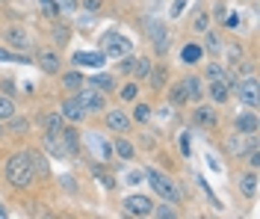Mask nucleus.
<instances>
[{"instance_id": "obj_1", "label": "nucleus", "mask_w": 260, "mask_h": 219, "mask_svg": "<svg viewBox=\"0 0 260 219\" xmlns=\"http://www.w3.org/2000/svg\"><path fill=\"white\" fill-rule=\"evenodd\" d=\"M6 181L15 190H30L36 184V166L30 151H15L6 160Z\"/></svg>"}, {"instance_id": "obj_2", "label": "nucleus", "mask_w": 260, "mask_h": 219, "mask_svg": "<svg viewBox=\"0 0 260 219\" xmlns=\"http://www.w3.org/2000/svg\"><path fill=\"white\" fill-rule=\"evenodd\" d=\"M142 175H145V181L151 184V190H154L157 196H162L166 202H172V204H180V202H183V193L178 190V184H175L169 175L157 172L154 166H145V169H142Z\"/></svg>"}, {"instance_id": "obj_3", "label": "nucleus", "mask_w": 260, "mask_h": 219, "mask_svg": "<svg viewBox=\"0 0 260 219\" xmlns=\"http://www.w3.org/2000/svg\"><path fill=\"white\" fill-rule=\"evenodd\" d=\"M74 98H77V101H80V107L83 110H86V116H89V113H104V110H107V98H104V92H98L95 86H92V89H77V92H74Z\"/></svg>"}, {"instance_id": "obj_4", "label": "nucleus", "mask_w": 260, "mask_h": 219, "mask_svg": "<svg viewBox=\"0 0 260 219\" xmlns=\"http://www.w3.org/2000/svg\"><path fill=\"white\" fill-rule=\"evenodd\" d=\"M231 95H237L240 104L251 107V110H257V104H260V92H257V80H254V77H248V80H237V86L231 89Z\"/></svg>"}, {"instance_id": "obj_5", "label": "nucleus", "mask_w": 260, "mask_h": 219, "mask_svg": "<svg viewBox=\"0 0 260 219\" xmlns=\"http://www.w3.org/2000/svg\"><path fill=\"white\" fill-rule=\"evenodd\" d=\"M225 148L231 157H243V154H248L251 148H257V139H254V134H237L234 136H228L225 139Z\"/></svg>"}, {"instance_id": "obj_6", "label": "nucleus", "mask_w": 260, "mask_h": 219, "mask_svg": "<svg viewBox=\"0 0 260 219\" xmlns=\"http://www.w3.org/2000/svg\"><path fill=\"white\" fill-rule=\"evenodd\" d=\"M133 51V42L130 39H124V36H104V53L107 56H113V59H121V56H127V53Z\"/></svg>"}, {"instance_id": "obj_7", "label": "nucleus", "mask_w": 260, "mask_h": 219, "mask_svg": "<svg viewBox=\"0 0 260 219\" xmlns=\"http://www.w3.org/2000/svg\"><path fill=\"white\" fill-rule=\"evenodd\" d=\"M148 36L154 39V51L160 53H169L172 48V39H169V27L162 24V21H148Z\"/></svg>"}, {"instance_id": "obj_8", "label": "nucleus", "mask_w": 260, "mask_h": 219, "mask_svg": "<svg viewBox=\"0 0 260 219\" xmlns=\"http://www.w3.org/2000/svg\"><path fill=\"white\" fill-rule=\"evenodd\" d=\"M121 207H124V213L127 216H151V210H154V202L148 199V196H127L124 202H121Z\"/></svg>"}, {"instance_id": "obj_9", "label": "nucleus", "mask_w": 260, "mask_h": 219, "mask_svg": "<svg viewBox=\"0 0 260 219\" xmlns=\"http://www.w3.org/2000/svg\"><path fill=\"white\" fill-rule=\"evenodd\" d=\"M3 42H6L9 48H15V51H30V48H32L30 33H27L24 27H18V24H12V27H6V30H3Z\"/></svg>"}, {"instance_id": "obj_10", "label": "nucleus", "mask_w": 260, "mask_h": 219, "mask_svg": "<svg viewBox=\"0 0 260 219\" xmlns=\"http://www.w3.org/2000/svg\"><path fill=\"white\" fill-rule=\"evenodd\" d=\"M107 113V128L113 131V134H127L130 131V124H133V118L118 107V110H104Z\"/></svg>"}, {"instance_id": "obj_11", "label": "nucleus", "mask_w": 260, "mask_h": 219, "mask_svg": "<svg viewBox=\"0 0 260 219\" xmlns=\"http://www.w3.org/2000/svg\"><path fill=\"white\" fill-rule=\"evenodd\" d=\"M36 66L42 68V71H48V74H59V66H62V59H59V53L45 48V51L36 53Z\"/></svg>"}, {"instance_id": "obj_12", "label": "nucleus", "mask_w": 260, "mask_h": 219, "mask_svg": "<svg viewBox=\"0 0 260 219\" xmlns=\"http://www.w3.org/2000/svg\"><path fill=\"white\" fill-rule=\"evenodd\" d=\"M192 121L198 128H216L219 124V113H216V107H195Z\"/></svg>"}, {"instance_id": "obj_13", "label": "nucleus", "mask_w": 260, "mask_h": 219, "mask_svg": "<svg viewBox=\"0 0 260 219\" xmlns=\"http://www.w3.org/2000/svg\"><path fill=\"white\" fill-rule=\"evenodd\" d=\"M59 142H62L65 157L68 154H77L80 151V134H77V128H62L59 131Z\"/></svg>"}, {"instance_id": "obj_14", "label": "nucleus", "mask_w": 260, "mask_h": 219, "mask_svg": "<svg viewBox=\"0 0 260 219\" xmlns=\"http://www.w3.org/2000/svg\"><path fill=\"white\" fill-rule=\"evenodd\" d=\"M59 113H62V118L74 121V124H80L83 118H86V110L80 107V101H77V98H65V101H62V110H59Z\"/></svg>"}, {"instance_id": "obj_15", "label": "nucleus", "mask_w": 260, "mask_h": 219, "mask_svg": "<svg viewBox=\"0 0 260 219\" xmlns=\"http://www.w3.org/2000/svg\"><path fill=\"white\" fill-rule=\"evenodd\" d=\"M207 95H210L213 104H225L228 98H231V89H228V83L222 80V77H216V80H210V86L204 89Z\"/></svg>"}, {"instance_id": "obj_16", "label": "nucleus", "mask_w": 260, "mask_h": 219, "mask_svg": "<svg viewBox=\"0 0 260 219\" xmlns=\"http://www.w3.org/2000/svg\"><path fill=\"white\" fill-rule=\"evenodd\" d=\"M180 83H183V89H186V98H189V101H201V98H204V83H201L195 74L183 77Z\"/></svg>"}, {"instance_id": "obj_17", "label": "nucleus", "mask_w": 260, "mask_h": 219, "mask_svg": "<svg viewBox=\"0 0 260 219\" xmlns=\"http://www.w3.org/2000/svg\"><path fill=\"white\" fill-rule=\"evenodd\" d=\"M234 128L240 134H257V116L254 113H240V116L234 118Z\"/></svg>"}, {"instance_id": "obj_18", "label": "nucleus", "mask_w": 260, "mask_h": 219, "mask_svg": "<svg viewBox=\"0 0 260 219\" xmlns=\"http://www.w3.org/2000/svg\"><path fill=\"white\" fill-rule=\"evenodd\" d=\"M86 142H89V148H92V151H95L98 157H101V160H110V157H113V148H110V145L104 142V136L89 134V136H86Z\"/></svg>"}, {"instance_id": "obj_19", "label": "nucleus", "mask_w": 260, "mask_h": 219, "mask_svg": "<svg viewBox=\"0 0 260 219\" xmlns=\"http://www.w3.org/2000/svg\"><path fill=\"white\" fill-rule=\"evenodd\" d=\"M240 193H243L245 199H257V175L254 172L240 175Z\"/></svg>"}, {"instance_id": "obj_20", "label": "nucleus", "mask_w": 260, "mask_h": 219, "mask_svg": "<svg viewBox=\"0 0 260 219\" xmlns=\"http://www.w3.org/2000/svg\"><path fill=\"white\" fill-rule=\"evenodd\" d=\"M104 59H107V53H89V51L74 53V62H80V66H92V68H101L104 66Z\"/></svg>"}, {"instance_id": "obj_21", "label": "nucleus", "mask_w": 260, "mask_h": 219, "mask_svg": "<svg viewBox=\"0 0 260 219\" xmlns=\"http://www.w3.org/2000/svg\"><path fill=\"white\" fill-rule=\"evenodd\" d=\"M113 151L118 154L121 160H133V154H136V148H133V145H130V142H127V139H124L121 134H118V136H115V142H113Z\"/></svg>"}, {"instance_id": "obj_22", "label": "nucleus", "mask_w": 260, "mask_h": 219, "mask_svg": "<svg viewBox=\"0 0 260 219\" xmlns=\"http://www.w3.org/2000/svg\"><path fill=\"white\" fill-rule=\"evenodd\" d=\"M92 86H95L98 92L110 95V92H115V77L113 74H95V77H92Z\"/></svg>"}, {"instance_id": "obj_23", "label": "nucleus", "mask_w": 260, "mask_h": 219, "mask_svg": "<svg viewBox=\"0 0 260 219\" xmlns=\"http://www.w3.org/2000/svg\"><path fill=\"white\" fill-rule=\"evenodd\" d=\"M201 53H204V48H201V45H195V42H189V45L180 51V59H183L186 66H192V62H198V59H201Z\"/></svg>"}, {"instance_id": "obj_24", "label": "nucleus", "mask_w": 260, "mask_h": 219, "mask_svg": "<svg viewBox=\"0 0 260 219\" xmlns=\"http://www.w3.org/2000/svg\"><path fill=\"white\" fill-rule=\"evenodd\" d=\"M151 116H154V107H151V104H136V110H133V121H136V124H148V121H151Z\"/></svg>"}, {"instance_id": "obj_25", "label": "nucleus", "mask_w": 260, "mask_h": 219, "mask_svg": "<svg viewBox=\"0 0 260 219\" xmlns=\"http://www.w3.org/2000/svg\"><path fill=\"white\" fill-rule=\"evenodd\" d=\"M80 86H83V74H77V71H68V74H62V89H65V92H71V95H74Z\"/></svg>"}, {"instance_id": "obj_26", "label": "nucleus", "mask_w": 260, "mask_h": 219, "mask_svg": "<svg viewBox=\"0 0 260 219\" xmlns=\"http://www.w3.org/2000/svg\"><path fill=\"white\" fill-rule=\"evenodd\" d=\"M15 116V101L12 95H0V121H9Z\"/></svg>"}, {"instance_id": "obj_27", "label": "nucleus", "mask_w": 260, "mask_h": 219, "mask_svg": "<svg viewBox=\"0 0 260 219\" xmlns=\"http://www.w3.org/2000/svg\"><path fill=\"white\" fill-rule=\"evenodd\" d=\"M45 148H48V151H53L56 157H65L62 142H59V134H53V131H48V134H45Z\"/></svg>"}, {"instance_id": "obj_28", "label": "nucleus", "mask_w": 260, "mask_h": 219, "mask_svg": "<svg viewBox=\"0 0 260 219\" xmlns=\"http://www.w3.org/2000/svg\"><path fill=\"white\" fill-rule=\"evenodd\" d=\"M166 68L169 66H154L151 68V86H154V92H162V86H166Z\"/></svg>"}, {"instance_id": "obj_29", "label": "nucleus", "mask_w": 260, "mask_h": 219, "mask_svg": "<svg viewBox=\"0 0 260 219\" xmlns=\"http://www.w3.org/2000/svg\"><path fill=\"white\" fill-rule=\"evenodd\" d=\"M151 216H160V219H175V216H178V210H175V204H172V202H166V204H154Z\"/></svg>"}, {"instance_id": "obj_30", "label": "nucleus", "mask_w": 260, "mask_h": 219, "mask_svg": "<svg viewBox=\"0 0 260 219\" xmlns=\"http://www.w3.org/2000/svg\"><path fill=\"white\" fill-rule=\"evenodd\" d=\"M151 59H136V66H133V77L136 80H148L151 77Z\"/></svg>"}, {"instance_id": "obj_31", "label": "nucleus", "mask_w": 260, "mask_h": 219, "mask_svg": "<svg viewBox=\"0 0 260 219\" xmlns=\"http://www.w3.org/2000/svg\"><path fill=\"white\" fill-rule=\"evenodd\" d=\"M204 51H210V53L222 51V39L213 33V30H204Z\"/></svg>"}, {"instance_id": "obj_32", "label": "nucleus", "mask_w": 260, "mask_h": 219, "mask_svg": "<svg viewBox=\"0 0 260 219\" xmlns=\"http://www.w3.org/2000/svg\"><path fill=\"white\" fill-rule=\"evenodd\" d=\"M118 95H121V101H136V95H139V83L136 80H130L118 89Z\"/></svg>"}, {"instance_id": "obj_33", "label": "nucleus", "mask_w": 260, "mask_h": 219, "mask_svg": "<svg viewBox=\"0 0 260 219\" xmlns=\"http://www.w3.org/2000/svg\"><path fill=\"white\" fill-rule=\"evenodd\" d=\"M42 121H45V128L53 131V134H59V131L65 128V124H62V113H50V116H45Z\"/></svg>"}, {"instance_id": "obj_34", "label": "nucleus", "mask_w": 260, "mask_h": 219, "mask_svg": "<svg viewBox=\"0 0 260 219\" xmlns=\"http://www.w3.org/2000/svg\"><path fill=\"white\" fill-rule=\"evenodd\" d=\"M50 36H53V42H56L59 48L68 45V27H65V24H53V27H50Z\"/></svg>"}, {"instance_id": "obj_35", "label": "nucleus", "mask_w": 260, "mask_h": 219, "mask_svg": "<svg viewBox=\"0 0 260 219\" xmlns=\"http://www.w3.org/2000/svg\"><path fill=\"white\" fill-rule=\"evenodd\" d=\"M169 98H172V104H186L189 98H186V89H183V83H175L172 89H169Z\"/></svg>"}, {"instance_id": "obj_36", "label": "nucleus", "mask_w": 260, "mask_h": 219, "mask_svg": "<svg viewBox=\"0 0 260 219\" xmlns=\"http://www.w3.org/2000/svg\"><path fill=\"white\" fill-rule=\"evenodd\" d=\"M30 154H32V166H36V175H42V178H45V175H50V172H48V160H45L42 154H36V151H30Z\"/></svg>"}, {"instance_id": "obj_37", "label": "nucleus", "mask_w": 260, "mask_h": 219, "mask_svg": "<svg viewBox=\"0 0 260 219\" xmlns=\"http://www.w3.org/2000/svg\"><path fill=\"white\" fill-rule=\"evenodd\" d=\"M39 3H42V12L48 18H59V3L56 0H39Z\"/></svg>"}, {"instance_id": "obj_38", "label": "nucleus", "mask_w": 260, "mask_h": 219, "mask_svg": "<svg viewBox=\"0 0 260 219\" xmlns=\"http://www.w3.org/2000/svg\"><path fill=\"white\" fill-rule=\"evenodd\" d=\"M9 124H12V134H24V131H30V121L27 118H9Z\"/></svg>"}, {"instance_id": "obj_39", "label": "nucleus", "mask_w": 260, "mask_h": 219, "mask_svg": "<svg viewBox=\"0 0 260 219\" xmlns=\"http://www.w3.org/2000/svg\"><path fill=\"white\" fill-rule=\"evenodd\" d=\"M222 74H225V66H222V62H210V66H207V77H210V80L222 77Z\"/></svg>"}, {"instance_id": "obj_40", "label": "nucleus", "mask_w": 260, "mask_h": 219, "mask_svg": "<svg viewBox=\"0 0 260 219\" xmlns=\"http://www.w3.org/2000/svg\"><path fill=\"white\" fill-rule=\"evenodd\" d=\"M133 66H136V59L127 53V56H121V66L118 68H121V74H133Z\"/></svg>"}, {"instance_id": "obj_41", "label": "nucleus", "mask_w": 260, "mask_h": 219, "mask_svg": "<svg viewBox=\"0 0 260 219\" xmlns=\"http://www.w3.org/2000/svg\"><path fill=\"white\" fill-rule=\"evenodd\" d=\"M92 172H101V184H104V186H107V190H115V178H113V175H104V169H92Z\"/></svg>"}, {"instance_id": "obj_42", "label": "nucleus", "mask_w": 260, "mask_h": 219, "mask_svg": "<svg viewBox=\"0 0 260 219\" xmlns=\"http://www.w3.org/2000/svg\"><path fill=\"white\" fill-rule=\"evenodd\" d=\"M222 21H225V27H231V30H237V27H240V15H237V12H228Z\"/></svg>"}, {"instance_id": "obj_43", "label": "nucleus", "mask_w": 260, "mask_h": 219, "mask_svg": "<svg viewBox=\"0 0 260 219\" xmlns=\"http://www.w3.org/2000/svg\"><path fill=\"white\" fill-rule=\"evenodd\" d=\"M195 30H198V33L210 30V18H207V15H198V21H195Z\"/></svg>"}, {"instance_id": "obj_44", "label": "nucleus", "mask_w": 260, "mask_h": 219, "mask_svg": "<svg viewBox=\"0 0 260 219\" xmlns=\"http://www.w3.org/2000/svg\"><path fill=\"white\" fill-rule=\"evenodd\" d=\"M3 59H15V62H24V56H18V53L6 51V48H0V62H3Z\"/></svg>"}, {"instance_id": "obj_45", "label": "nucleus", "mask_w": 260, "mask_h": 219, "mask_svg": "<svg viewBox=\"0 0 260 219\" xmlns=\"http://www.w3.org/2000/svg\"><path fill=\"white\" fill-rule=\"evenodd\" d=\"M248 166H251V169L260 166V151H257V148H251V151H248Z\"/></svg>"}, {"instance_id": "obj_46", "label": "nucleus", "mask_w": 260, "mask_h": 219, "mask_svg": "<svg viewBox=\"0 0 260 219\" xmlns=\"http://www.w3.org/2000/svg\"><path fill=\"white\" fill-rule=\"evenodd\" d=\"M83 6H86L89 12H98V9L104 6V0H83Z\"/></svg>"}, {"instance_id": "obj_47", "label": "nucleus", "mask_w": 260, "mask_h": 219, "mask_svg": "<svg viewBox=\"0 0 260 219\" xmlns=\"http://www.w3.org/2000/svg\"><path fill=\"white\" fill-rule=\"evenodd\" d=\"M180 151H183V157H189V136L180 134Z\"/></svg>"}, {"instance_id": "obj_48", "label": "nucleus", "mask_w": 260, "mask_h": 219, "mask_svg": "<svg viewBox=\"0 0 260 219\" xmlns=\"http://www.w3.org/2000/svg\"><path fill=\"white\" fill-rule=\"evenodd\" d=\"M240 71H243L245 77H254V62H243V66H240Z\"/></svg>"}, {"instance_id": "obj_49", "label": "nucleus", "mask_w": 260, "mask_h": 219, "mask_svg": "<svg viewBox=\"0 0 260 219\" xmlns=\"http://www.w3.org/2000/svg\"><path fill=\"white\" fill-rule=\"evenodd\" d=\"M183 6H186V0H175V9H172V18H180V12H183Z\"/></svg>"}, {"instance_id": "obj_50", "label": "nucleus", "mask_w": 260, "mask_h": 219, "mask_svg": "<svg viewBox=\"0 0 260 219\" xmlns=\"http://www.w3.org/2000/svg\"><path fill=\"white\" fill-rule=\"evenodd\" d=\"M127 181H130V184H139V181H145V175H142V172H130Z\"/></svg>"}, {"instance_id": "obj_51", "label": "nucleus", "mask_w": 260, "mask_h": 219, "mask_svg": "<svg viewBox=\"0 0 260 219\" xmlns=\"http://www.w3.org/2000/svg\"><path fill=\"white\" fill-rule=\"evenodd\" d=\"M6 216V207H3V202H0V219Z\"/></svg>"}, {"instance_id": "obj_52", "label": "nucleus", "mask_w": 260, "mask_h": 219, "mask_svg": "<svg viewBox=\"0 0 260 219\" xmlns=\"http://www.w3.org/2000/svg\"><path fill=\"white\" fill-rule=\"evenodd\" d=\"M0 136H3V128H0Z\"/></svg>"}]
</instances>
